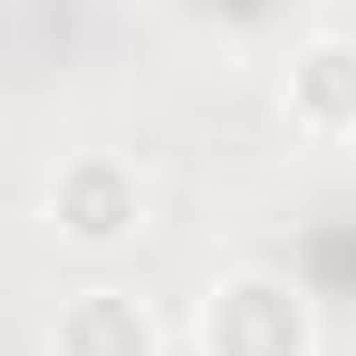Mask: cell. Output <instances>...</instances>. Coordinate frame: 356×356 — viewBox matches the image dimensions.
<instances>
[{
    "label": "cell",
    "mask_w": 356,
    "mask_h": 356,
    "mask_svg": "<svg viewBox=\"0 0 356 356\" xmlns=\"http://www.w3.org/2000/svg\"><path fill=\"white\" fill-rule=\"evenodd\" d=\"M308 289L289 270H232L202 298V356H308Z\"/></svg>",
    "instance_id": "obj_1"
},
{
    "label": "cell",
    "mask_w": 356,
    "mask_h": 356,
    "mask_svg": "<svg viewBox=\"0 0 356 356\" xmlns=\"http://www.w3.org/2000/svg\"><path fill=\"white\" fill-rule=\"evenodd\" d=\"M49 222H58L67 250H125V241L145 232V183H135V164L125 154H77V164H58V193H49Z\"/></svg>",
    "instance_id": "obj_2"
},
{
    "label": "cell",
    "mask_w": 356,
    "mask_h": 356,
    "mask_svg": "<svg viewBox=\"0 0 356 356\" xmlns=\"http://www.w3.org/2000/svg\"><path fill=\"white\" fill-rule=\"evenodd\" d=\"M280 106L298 135H356V39H298Z\"/></svg>",
    "instance_id": "obj_3"
},
{
    "label": "cell",
    "mask_w": 356,
    "mask_h": 356,
    "mask_svg": "<svg viewBox=\"0 0 356 356\" xmlns=\"http://www.w3.org/2000/svg\"><path fill=\"white\" fill-rule=\"evenodd\" d=\"M58 356H154V318H145V298L125 289H77L58 308Z\"/></svg>",
    "instance_id": "obj_4"
}]
</instances>
